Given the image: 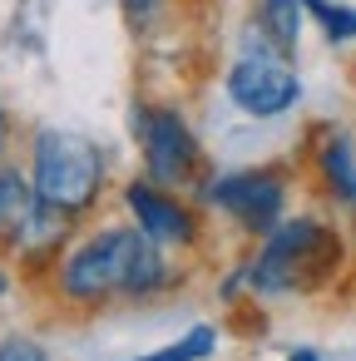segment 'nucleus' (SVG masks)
<instances>
[{
	"instance_id": "11",
	"label": "nucleus",
	"mask_w": 356,
	"mask_h": 361,
	"mask_svg": "<svg viewBox=\"0 0 356 361\" xmlns=\"http://www.w3.org/2000/svg\"><path fill=\"white\" fill-rule=\"evenodd\" d=\"M213 346H218V331H213V326H193V331H183L178 341H168V346H159V351H149V356H134V361H208Z\"/></svg>"
},
{
	"instance_id": "14",
	"label": "nucleus",
	"mask_w": 356,
	"mask_h": 361,
	"mask_svg": "<svg viewBox=\"0 0 356 361\" xmlns=\"http://www.w3.org/2000/svg\"><path fill=\"white\" fill-rule=\"evenodd\" d=\"M6 144H11V114L0 109V159H6Z\"/></svg>"
},
{
	"instance_id": "1",
	"label": "nucleus",
	"mask_w": 356,
	"mask_h": 361,
	"mask_svg": "<svg viewBox=\"0 0 356 361\" xmlns=\"http://www.w3.org/2000/svg\"><path fill=\"white\" fill-rule=\"evenodd\" d=\"M168 282L173 267L164 262V247L149 243L134 223L99 228L55 257V292L80 307H99L109 297H154Z\"/></svg>"
},
{
	"instance_id": "8",
	"label": "nucleus",
	"mask_w": 356,
	"mask_h": 361,
	"mask_svg": "<svg viewBox=\"0 0 356 361\" xmlns=\"http://www.w3.org/2000/svg\"><path fill=\"white\" fill-rule=\"evenodd\" d=\"M30 208H35L30 173H20L16 164L0 159V243H11V247H16V238H20V228H25Z\"/></svg>"
},
{
	"instance_id": "4",
	"label": "nucleus",
	"mask_w": 356,
	"mask_h": 361,
	"mask_svg": "<svg viewBox=\"0 0 356 361\" xmlns=\"http://www.w3.org/2000/svg\"><path fill=\"white\" fill-rule=\"evenodd\" d=\"M134 134H139V154H144V169H149V183L159 188H203L198 183V169H203V149L193 139V129L183 124L178 109H164V104H139L134 109Z\"/></svg>"
},
{
	"instance_id": "9",
	"label": "nucleus",
	"mask_w": 356,
	"mask_h": 361,
	"mask_svg": "<svg viewBox=\"0 0 356 361\" xmlns=\"http://www.w3.org/2000/svg\"><path fill=\"white\" fill-rule=\"evenodd\" d=\"M317 169H321V183H326L341 203L356 208V149H351L346 134H326V139L317 144Z\"/></svg>"
},
{
	"instance_id": "7",
	"label": "nucleus",
	"mask_w": 356,
	"mask_h": 361,
	"mask_svg": "<svg viewBox=\"0 0 356 361\" xmlns=\"http://www.w3.org/2000/svg\"><path fill=\"white\" fill-rule=\"evenodd\" d=\"M124 203H129V213H134V228H139L149 243H159V247H188V243H198L193 213H188L168 188H159V183H149V178H134V183L124 188Z\"/></svg>"
},
{
	"instance_id": "5",
	"label": "nucleus",
	"mask_w": 356,
	"mask_h": 361,
	"mask_svg": "<svg viewBox=\"0 0 356 361\" xmlns=\"http://www.w3.org/2000/svg\"><path fill=\"white\" fill-rule=\"evenodd\" d=\"M228 99L252 119H277L302 99V80H297V70L287 65V55L272 40L247 45L228 70Z\"/></svg>"
},
{
	"instance_id": "3",
	"label": "nucleus",
	"mask_w": 356,
	"mask_h": 361,
	"mask_svg": "<svg viewBox=\"0 0 356 361\" xmlns=\"http://www.w3.org/2000/svg\"><path fill=\"white\" fill-rule=\"evenodd\" d=\"M30 188L40 203L60 213H85L104 193V154L85 134L65 129H40L30 144Z\"/></svg>"
},
{
	"instance_id": "16",
	"label": "nucleus",
	"mask_w": 356,
	"mask_h": 361,
	"mask_svg": "<svg viewBox=\"0 0 356 361\" xmlns=\"http://www.w3.org/2000/svg\"><path fill=\"white\" fill-rule=\"evenodd\" d=\"M6 292H11V272H6V267H0V297H6Z\"/></svg>"
},
{
	"instance_id": "15",
	"label": "nucleus",
	"mask_w": 356,
	"mask_h": 361,
	"mask_svg": "<svg viewBox=\"0 0 356 361\" xmlns=\"http://www.w3.org/2000/svg\"><path fill=\"white\" fill-rule=\"evenodd\" d=\"M287 361H321V356H317V351H307V346H302V351H292V356H287Z\"/></svg>"
},
{
	"instance_id": "13",
	"label": "nucleus",
	"mask_w": 356,
	"mask_h": 361,
	"mask_svg": "<svg viewBox=\"0 0 356 361\" xmlns=\"http://www.w3.org/2000/svg\"><path fill=\"white\" fill-rule=\"evenodd\" d=\"M0 361H50V351L30 336H6L0 341Z\"/></svg>"
},
{
	"instance_id": "6",
	"label": "nucleus",
	"mask_w": 356,
	"mask_h": 361,
	"mask_svg": "<svg viewBox=\"0 0 356 361\" xmlns=\"http://www.w3.org/2000/svg\"><path fill=\"white\" fill-rule=\"evenodd\" d=\"M208 198L247 233L267 238L277 223H282V203H287V183L277 169H243V173H228L208 188Z\"/></svg>"
},
{
	"instance_id": "10",
	"label": "nucleus",
	"mask_w": 356,
	"mask_h": 361,
	"mask_svg": "<svg viewBox=\"0 0 356 361\" xmlns=\"http://www.w3.org/2000/svg\"><path fill=\"white\" fill-rule=\"evenodd\" d=\"M262 25H267V40L282 55H292L302 35V0H262Z\"/></svg>"
},
{
	"instance_id": "12",
	"label": "nucleus",
	"mask_w": 356,
	"mask_h": 361,
	"mask_svg": "<svg viewBox=\"0 0 356 361\" xmlns=\"http://www.w3.org/2000/svg\"><path fill=\"white\" fill-rule=\"evenodd\" d=\"M302 11H312L326 30V40H356V11L351 6H331V0H302Z\"/></svg>"
},
{
	"instance_id": "2",
	"label": "nucleus",
	"mask_w": 356,
	"mask_h": 361,
	"mask_svg": "<svg viewBox=\"0 0 356 361\" xmlns=\"http://www.w3.org/2000/svg\"><path fill=\"white\" fill-rule=\"evenodd\" d=\"M346 252H341V238L317 223V218H282L257 257L243 267V282L267 292V297H302V292H317L326 287L336 272H341Z\"/></svg>"
}]
</instances>
